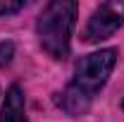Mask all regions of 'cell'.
Segmentation results:
<instances>
[{"label": "cell", "instance_id": "cell-1", "mask_svg": "<svg viewBox=\"0 0 124 122\" xmlns=\"http://www.w3.org/2000/svg\"><path fill=\"white\" fill-rule=\"evenodd\" d=\"M115 62H117V50L115 48H103V50L84 55L74 67V79L64 89L60 105L72 115L86 113L91 101L95 98V93L108 84L110 74L115 70Z\"/></svg>", "mask_w": 124, "mask_h": 122}, {"label": "cell", "instance_id": "cell-2", "mask_svg": "<svg viewBox=\"0 0 124 122\" xmlns=\"http://www.w3.org/2000/svg\"><path fill=\"white\" fill-rule=\"evenodd\" d=\"M79 5L74 0H53L43 7L36 22V36L41 41V48L53 60H64L69 55L72 31L77 24Z\"/></svg>", "mask_w": 124, "mask_h": 122}, {"label": "cell", "instance_id": "cell-3", "mask_svg": "<svg viewBox=\"0 0 124 122\" xmlns=\"http://www.w3.org/2000/svg\"><path fill=\"white\" fill-rule=\"evenodd\" d=\"M122 24H124V0L100 2V5L93 10V15L88 17L81 38H84L86 43H98V41L112 36Z\"/></svg>", "mask_w": 124, "mask_h": 122}, {"label": "cell", "instance_id": "cell-4", "mask_svg": "<svg viewBox=\"0 0 124 122\" xmlns=\"http://www.w3.org/2000/svg\"><path fill=\"white\" fill-rule=\"evenodd\" d=\"M0 122H29L26 120V105H24V91H22V86L12 84L7 89L5 101H2Z\"/></svg>", "mask_w": 124, "mask_h": 122}, {"label": "cell", "instance_id": "cell-5", "mask_svg": "<svg viewBox=\"0 0 124 122\" xmlns=\"http://www.w3.org/2000/svg\"><path fill=\"white\" fill-rule=\"evenodd\" d=\"M24 10V0H0V15H17Z\"/></svg>", "mask_w": 124, "mask_h": 122}, {"label": "cell", "instance_id": "cell-6", "mask_svg": "<svg viewBox=\"0 0 124 122\" xmlns=\"http://www.w3.org/2000/svg\"><path fill=\"white\" fill-rule=\"evenodd\" d=\"M12 58H15V46L10 41H0V67L10 65Z\"/></svg>", "mask_w": 124, "mask_h": 122}]
</instances>
